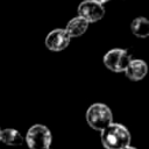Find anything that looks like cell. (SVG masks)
<instances>
[{
  "instance_id": "cell-12",
  "label": "cell",
  "mask_w": 149,
  "mask_h": 149,
  "mask_svg": "<svg viewBox=\"0 0 149 149\" xmlns=\"http://www.w3.org/2000/svg\"><path fill=\"white\" fill-rule=\"evenodd\" d=\"M123 149H136V148H134V147H132V146H128V147H126V148H123Z\"/></svg>"
},
{
  "instance_id": "cell-10",
  "label": "cell",
  "mask_w": 149,
  "mask_h": 149,
  "mask_svg": "<svg viewBox=\"0 0 149 149\" xmlns=\"http://www.w3.org/2000/svg\"><path fill=\"white\" fill-rule=\"evenodd\" d=\"M130 29L136 37L144 38L149 35V21L143 16L136 17L130 23Z\"/></svg>"
},
{
  "instance_id": "cell-1",
  "label": "cell",
  "mask_w": 149,
  "mask_h": 149,
  "mask_svg": "<svg viewBox=\"0 0 149 149\" xmlns=\"http://www.w3.org/2000/svg\"><path fill=\"white\" fill-rule=\"evenodd\" d=\"M101 143L106 149H123L130 146L132 135L126 126L112 122L101 130Z\"/></svg>"
},
{
  "instance_id": "cell-2",
  "label": "cell",
  "mask_w": 149,
  "mask_h": 149,
  "mask_svg": "<svg viewBox=\"0 0 149 149\" xmlns=\"http://www.w3.org/2000/svg\"><path fill=\"white\" fill-rule=\"evenodd\" d=\"M86 121L91 128L101 132L113 122V113L107 105L97 102L87 108Z\"/></svg>"
},
{
  "instance_id": "cell-4",
  "label": "cell",
  "mask_w": 149,
  "mask_h": 149,
  "mask_svg": "<svg viewBox=\"0 0 149 149\" xmlns=\"http://www.w3.org/2000/svg\"><path fill=\"white\" fill-rule=\"evenodd\" d=\"M132 61V55L125 49H112L104 56V64L113 72H123Z\"/></svg>"
},
{
  "instance_id": "cell-14",
  "label": "cell",
  "mask_w": 149,
  "mask_h": 149,
  "mask_svg": "<svg viewBox=\"0 0 149 149\" xmlns=\"http://www.w3.org/2000/svg\"><path fill=\"white\" fill-rule=\"evenodd\" d=\"M0 133H1V129H0Z\"/></svg>"
},
{
  "instance_id": "cell-6",
  "label": "cell",
  "mask_w": 149,
  "mask_h": 149,
  "mask_svg": "<svg viewBox=\"0 0 149 149\" xmlns=\"http://www.w3.org/2000/svg\"><path fill=\"white\" fill-rule=\"evenodd\" d=\"M70 38L64 29H54L45 37V47L51 51H62L69 45Z\"/></svg>"
},
{
  "instance_id": "cell-11",
  "label": "cell",
  "mask_w": 149,
  "mask_h": 149,
  "mask_svg": "<svg viewBox=\"0 0 149 149\" xmlns=\"http://www.w3.org/2000/svg\"><path fill=\"white\" fill-rule=\"evenodd\" d=\"M94 1H97V2L100 3V5H102V3H105V2H107V1H109V0H94Z\"/></svg>"
},
{
  "instance_id": "cell-8",
  "label": "cell",
  "mask_w": 149,
  "mask_h": 149,
  "mask_svg": "<svg viewBox=\"0 0 149 149\" xmlns=\"http://www.w3.org/2000/svg\"><path fill=\"white\" fill-rule=\"evenodd\" d=\"M87 28H88V22L80 16H76L69 21L64 30L68 33L70 37H78L83 35L87 30Z\"/></svg>"
},
{
  "instance_id": "cell-5",
  "label": "cell",
  "mask_w": 149,
  "mask_h": 149,
  "mask_svg": "<svg viewBox=\"0 0 149 149\" xmlns=\"http://www.w3.org/2000/svg\"><path fill=\"white\" fill-rule=\"evenodd\" d=\"M78 16L90 22H97L101 20L105 15V8L102 5L94 0H85L78 7Z\"/></svg>"
},
{
  "instance_id": "cell-13",
  "label": "cell",
  "mask_w": 149,
  "mask_h": 149,
  "mask_svg": "<svg viewBox=\"0 0 149 149\" xmlns=\"http://www.w3.org/2000/svg\"><path fill=\"white\" fill-rule=\"evenodd\" d=\"M48 149H51V148H48Z\"/></svg>"
},
{
  "instance_id": "cell-9",
  "label": "cell",
  "mask_w": 149,
  "mask_h": 149,
  "mask_svg": "<svg viewBox=\"0 0 149 149\" xmlns=\"http://www.w3.org/2000/svg\"><path fill=\"white\" fill-rule=\"evenodd\" d=\"M0 141L7 146H22L24 142V137L19 130L13 128H6L1 129Z\"/></svg>"
},
{
  "instance_id": "cell-7",
  "label": "cell",
  "mask_w": 149,
  "mask_h": 149,
  "mask_svg": "<svg viewBox=\"0 0 149 149\" xmlns=\"http://www.w3.org/2000/svg\"><path fill=\"white\" fill-rule=\"evenodd\" d=\"M123 72L130 80H141L148 72V65L142 59H132Z\"/></svg>"
},
{
  "instance_id": "cell-3",
  "label": "cell",
  "mask_w": 149,
  "mask_h": 149,
  "mask_svg": "<svg viewBox=\"0 0 149 149\" xmlns=\"http://www.w3.org/2000/svg\"><path fill=\"white\" fill-rule=\"evenodd\" d=\"M24 141L30 149H48L52 141L51 132L44 125H34L28 129Z\"/></svg>"
}]
</instances>
